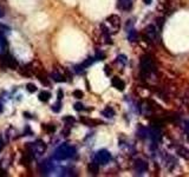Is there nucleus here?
<instances>
[{
  "instance_id": "nucleus-11",
  "label": "nucleus",
  "mask_w": 189,
  "mask_h": 177,
  "mask_svg": "<svg viewBox=\"0 0 189 177\" xmlns=\"http://www.w3.org/2000/svg\"><path fill=\"white\" fill-rule=\"evenodd\" d=\"M145 33L148 34V39H149V38H150V39H155V38H156V34H157L155 26H153V25H149L145 27Z\"/></svg>"
},
{
  "instance_id": "nucleus-12",
  "label": "nucleus",
  "mask_w": 189,
  "mask_h": 177,
  "mask_svg": "<svg viewBox=\"0 0 189 177\" xmlns=\"http://www.w3.org/2000/svg\"><path fill=\"white\" fill-rule=\"evenodd\" d=\"M20 75H23L25 77H31L33 75V70H32V65L31 64H28V65H26V66H24L20 69Z\"/></svg>"
},
{
  "instance_id": "nucleus-19",
  "label": "nucleus",
  "mask_w": 189,
  "mask_h": 177,
  "mask_svg": "<svg viewBox=\"0 0 189 177\" xmlns=\"http://www.w3.org/2000/svg\"><path fill=\"white\" fill-rule=\"evenodd\" d=\"M128 39H129V41H135L137 39V32L135 30H130L129 34H128Z\"/></svg>"
},
{
  "instance_id": "nucleus-27",
  "label": "nucleus",
  "mask_w": 189,
  "mask_h": 177,
  "mask_svg": "<svg viewBox=\"0 0 189 177\" xmlns=\"http://www.w3.org/2000/svg\"><path fill=\"white\" fill-rule=\"evenodd\" d=\"M96 58H97L98 60H102V59H104V54H103V53H99V52H98V53L96 54Z\"/></svg>"
},
{
  "instance_id": "nucleus-17",
  "label": "nucleus",
  "mask_w": 189,
  "mask_h": 177,
  "mask_svg": "<svg viewBox=\"0 0 189 177\" xmlns=\"http://www.w3.org/2000/svg\"><path fill=\"white\" fill-rule=\"evenodd\" d=\"M80 122H83L84 124L86 125H90V127H94L96 124H99L100 122L99 121H92V119H85V118H80Z\"/></svg>"
},
{
  "instance_id": "nucleus-26",
  "label": "nucleus",
  "mask_w": 189,
  "mask_h": 177,
  "mask_svg": "<svg viewBox=\"0 0 189 177\" xmlns=\"http://www.w3.org/2000/svg\"><path fill=\"white\" fill-rule=\"evenodd\" d=\"M43 127L46 130L47 132H54V130H56V127H46V124H44V125H43Z\"/></svg>"
},
{
  "instance_id": "nucleus-10",
  "label": "nucleus",
  "mask_w": 189,
  "mask_h": 177,
  "mask_svg": "<svg viewBox=\"0 0 189 177\" xmlns=\"http://www.w3.org/2000/svg\"><path fill=\"white\" fill-rule=\"evenodd\" d=\"M36 75H37V77H38L39 81H42L44 85H50V80H48V78H47V73L44 71V69L39 70Z\"/></svg>"
},
{
  "instance_id": "nucleus-3",
  "label": "nucleus",
  "mask_w": 189,
  "mask_h": 177,
  "mask_svg": "<svg viewBox=\"0 0 189 177\" xmlns=\"http://www.w3.org/2000/svg\"><path fill=\"white\" fill-rule=\"evenodd\" d=\"M141 69L143 73H149L153 70V61L149 56H143L141 58Z\"/></svg>"
},
{
  "instance_id": "nucleus-2",
  "label": "nucleus",
  "mask_w": 189,
  "mask_h": 177,
  "mask_svg": "<svg viewBox=\"0 0 189 177\" xmlns=\"http://www.w3.org/2000/svg\"><path fill=\"white\" fill-rule=\"evenodd\" d=\"M111 159V155L110 152L106 151V150H99V151L96 153V162L98 164H106L109 163Z\"/></svg>"
},
{
  "instance_id": "nucleus-30",
  "label": "nucleus",
  "mask_w": 189,
  "mask_h": 177,
  "mask_svg": "<svg viewBox=\"0 0 189 177\" xmlns=\"http://www.w3.org/2000/svg\"><path fill=\"white\" fill-rule=\"evenodd\" d=\"M110 72H111V71L109 70V66H105V73H106V75H110Z\"/></svg>"
},
{
  "instance_id": "nucleus-22",
  "label": "nucleus",
  "mask_w": 189,
  "mask_h": 177,
  "mask_svg": "<svg viewBox=\"0 0 189 177\" xmlns=\"http://www.w3.org/2000/svg\"><path fill=\"white\" fill-rule=\"evenodd\" d=\"M92 63H94V58H88V59H86L83 64H80V65H82L83 67H88V66H90Z\"/></svg>"
},
{
  "instance_id": "nucleus-23",
  "label": "nucleus",
  "mask_w": 189,
  "mask_h": 177,
  "mask_svg": "<svg viewBox=\"0 0 189 177\" xmlns=\"http://www.w3.org/2000/svg\"><path fill=\"white\" fill-rule=\"evenodd\" d=\"M73 96H74L77 99H80V98H83L84 93H83L80 90H74V91H73Z\"/></svg>"
},
{
  "instance_id": "nucleus-8",
  "label": "nucleus",
  "mask_w": 189,
  "mask_h": 177,
  "mask_svg": "<svg viewBox=\"0 0 189 177\" xmlns=\"http://www.w3.org/2000/svg\"><path fill=\"white\" fill-rule=\"evenodd\" d=\"M147 169H148V164H147L144 161H142V159L136 161V163H135V170H136L137 173L143 174V173L147 171Z\"/></svg>"
},
{
  "instance_id": "nucleus-6",
  "label": "nucleus",
  "mask_w": 189,
  "mask_h": 177,
  "mask_svg": "<svg viewBox=\"0 0 189 177\" xmlns=\"http://www.w3.org/2000/svg\"><path fill=\"white\" fill-rule=\"evenodd\" d=\"M106 21L110 24V26H112V27H114V30H118L119 24H121V19H119V17L116 16V14H112V16L108 17Z\"/></svg>"
},
{
  "instance_id": "nucleus-32",
  "label": "nucleus",
  "mask_w": 189,
  "mask_h": 177,
  "mask_svg": "<svg viewBox=\"0 0 189 177\" xmlns=\"http://www.w3.org/2000/svg\"><path fill=\"white\" fill-rule=\"evenodd\" d=\"M1 148H2V144H1V143H0V150H1Z\"/></svg>"
},
{
  "instance_id": "nucleus-1",
  "label": "nucleus",
  "mask_w": 189,
  "mask_h": 177,
  "mask_svg": "<svg viewBox=\"0 0 189 177\" xmlns=\"http://www.w3.org/2000/svg\"><path fill=\"white\" fill-rule=\"evenodd\" d=\"M76 155V149L71 145H68V144H63L60 145L56 151H54V159L57 161H64V159H68V158H71Z\"/></svg>"
},
{
  "instance_id": "nucleus-7",
  "label": "nucleus",
  "mask_w": 189,
  "mask_h": 177,
  "mask_svg": "<svg viewBox=\"0 0 189 177\" xmlns=\"http://www.w3.org/2000/svg\"><path fill=\"white\" fill-rule=\"evenodd\" d=\"M117 7L123 11H129L132 7V1L131 0H118Z\"/></svg>"
},
{
  "instance_id": "nucleus-18",
  "label": "nucleus",
  "mask_w": 189,
  "mask_h": 177,
  "mask_svg": "<svg viewBox=\"0 0 189 177\" xmlns=\"http://www.w3.org/2000/svg\"><path fill=\"white\" fill-rule=\"evenodd\" d=\"M179 155L186 159H189V150L186 148H180L179 149Z\"/></svg>"
},
{
  "instance_id": "nucleus-9",
  "label": "nucleus",
  "mask_w": 189,
  "mask_h": 177,
  "mask_svg": "<svg viewBox=\"0 0 189 177\" xmlns=\"http://www.w3.org/2000/svg\"><path fill=\"white\" fill-rule=\"evenodd\" d=\"M111 84H112V86H114V87H116V89L119 90V91H123V90H124V87H125L124 81H123L121 78H118V77H114V78H112Z\"/></svg>"
},
{
  "instance_id": "nucleus-29",
  "label": "nucleus",
  "mask_w": 189,
  "mask_h": 177,
  "mask_svg": "<svg viewBox=\"0 0 189 177\" xmlns=\"http://www.w3.org/2000/svg\"><path fill=\"white\" fill-rule=\"evenodd\" d=\"M57 96H58V101H60L63 98V90H59L58 93H57Z\"/></svg>"
},
{
  "instance_id": "nucleus-28",
  "label": "nucleus",
  "mask_w": 189,
  "mask_h": 177,
  "mask_svg": "<svg viewBox=\"0 0 189 177\" xmlns=\"http://www.w3.org/2000/svg\"><path fill=\"white\" fill-rule=\"evenodd\" d=\"M64 121L70 122V123H74V118H72V117H64Z\"/></svg>"
},
{
  "instance_id": "nucleus-13",
  "label": "nucleus",
  "mask_w": 189,
  "mask_h": 177,
  "mask_svg": "<svg viewBox=\"0 0 189 177\" xmlns=\"http://www.w3.org/2000/svg\"><path fill=\"white\" fill-rule=\"evenodd\" d=\"M38 98H39V101H44V103H46L50 98H51V93L48 92V91H40L39 92V96H38Z\"/></svg>"
},
{
  "instance_id": "nucleus-20",
  "label": "nucleus",
  "mask_w": 189,
  "mask_h": 177,
  "mask_svg": "<svg viewBox=\"0 0 189 177\" xmlns=\"http://www.w3.org/2000/svg\"><path fill=\"white\" fill-rule=\"evenodd\" d=\"M60 110H62V103H60V101H58L56 104L52 105V111H54V112H59Z\"/></svg>"
},
{
  "instance_id": "nucleus-21",
  "label": "nucleus",
  "mask_w": 189,
  "mask_h": 177,
  "mask_svg": "<svg viewBox=\"0 0 189 177\" xmlns=\"http://www.w3.org/2000/svg\"><path fill=\"white\" fill-rule=\"evenodd\" d=\"M26 89H27V91H28V92H31V93H33V92H36V91H37V86H36L34 84H32V83L27 84V85H26Z\"/></svg>"
},
{
  "instance_id": "nucleus-5",
  "label": "nucleus",
  "mask_w": 189,
  "mask_h": 177,
  "mask_svg": "<svg viewBox=\"0 0 189 177\" xmlns=\"http://www.w3.org/2000/svg\"><path fill=\"white\" fill-rule=\"evenodd\" d=\"M33 150H34V152H37L39 155H43L44 152L46 151V144L43 141H37L33 144Z\"/></svg>"
},
{
  "instance_id": "nucleus-15",
  "label": "nucleus",
  "mask_w": 189,
  "mask_h": 177,
  "mask_svg": "<svg viewBox=\"0 0 189 177\" xmlns=\"http://www.w3.org/2000/svg\"><path fill=\"white\" fill-rule=\"evenodd\" d=\"M51 77L53 78L54 81H65V77L63 76L62 73H59V72H52Z\"/></svg>"
},
{
  "instance_id": "nucleus-14",
  "label": "nucleus",
  "mask_w": 189,
  "mask_h": 177,
  "mask_svg": "<svg viewBox=\"0 0 189 177\" xmlns=\"http://www.w3.org/2000/svg\"><path fill=\"white\" fill-rule=\"evenodd\" d=\"M102 115L105 116V117H108V118H112V117L115 116V111H114L112 107L108 106V107H105V109L102 111Z\"/></svg>"
},
{
  "instance_id": "nucleus-24",
  "label": "nucleus",
  "mask_w": 189,
  "mask_h": 177,
  "mask_svg": "<svg viewBox=\"0 0 189 177\" xmlns=\"http://www.w3.org/2000/svg\"><path fill=\"white\" fill-rule=\"evenodd\" d=\"M117 61H121L123 65H124V64H126V57H125V56H123V54L118 56V57H117Z\"/></svg>"
},
{
  "instance_id": "nucleus-4",
  "label": "nucleus",
  "mask_w": 189,
  "mask_h": 177,
  "mask_svg": "<svg viewBox=\"0 0 189 177\" xmlns=\"http://www.w3.org/2000/svg\"><path fill=\"white\" fill-rule=\"evenodd\" d=\"M2 58V63L8 69H12V70H16L18 67V61L14 59V57H12L11 54H5L1 57Z\"/></svg>"
},
{
  "instance_id": "nucleus-16",
  "label": "nucleus",
  "mask_w": 189,
  "mask_h": 177,
  "mask_svg": "<svg viewBox=\"0 0 189 177\" xmlns=\"http://www.w3.org/2000/svg\"><path fill=\"white\" fill-rule=\"evenodd\" d=\"M89 171L91 173V174H94V175H97L98 174V163H90L89 164Z\"/></svg>"
},
{
  "instance_id": "nucleus-25",
  "label": "nucleus",
  "mask_w": 189,
  "mask_h": 177,
  "mask_svg": "<svg viewBox=\"0 0 189 177\" xmlns=\"http://www.w3.org/2000/svg\"><path fill=\"white\" fill-rule=\"evenodd\" d=\"M74 110H76V111H82V110H84L83 104H82V103H76V104H74Z\"/></svg>"
},
{
  "instance_id": "nucleus-31",
  "label": "nucleus",
  "mask_w": 189,
  "mask_h": 177,
  "mask_svg": "<svg viewBox=\"0 0 189 177\" xmlns=\"http://www.w3.org/2000/svg\"><path fill=\"white\" fill-rule=\"evenodd\" d=\"M151 1H153V0H143V2H144L145 5H150V4H151Z\"/></svg>"
}]
</instances>
